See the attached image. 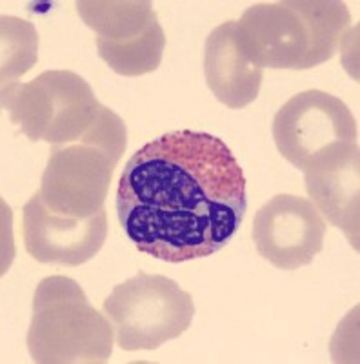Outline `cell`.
I'll use <instances>...</instances> for the list:
<instances>
[{
	"instance_id": "cell-5",
	"label": "cell",
	"mask_w": 360,
	"mask_h": 364,
	"mask_svg": "<svg viewBox=\"0 0 360 364\" xmlns=\"http://www.w3.org/2000/svg\"><path fill=\"white\" fill-rule=\"evenodd\" d=\"M104 315L124 352L157 350L191 326L195 302L173 279L137 272L113 288L104 301Z\"/></svg>"
},
{
	"instance_id": "cell-1",
	"label": "cell",
	"mask_w": 360,
	"mask_h": 364,
	"mask_svg": "<svg viewBox=\"0 0 360 364\" xmlns=\"http://www.w3.org/2000/svg\"><path fill=\"white\" fill-rule=\"evenodd\" d=\"M248 210L246 177L222 139L166 133L126 162L116 215L146 255L178 262L204 259L228 245Z\"/></svg>"
},
{
	"instance_id": "cell-9",
	"label": "cell",
	"mask_w": 360,
	"mask_h": 364,
	"mask_svg": "<svg viewBox=\"0 0 360 364\" xmlns=\"http://www.w3.org/2000/svg\"><path fill=\"white\" fill-rule=\"evenodd\" d=\"M26 252L42 264L80 266L92 261L108 237L106 210L86 219L58 215L44 204L40 191L22 210Z\"/></svg>"
},
{
	"instance_id": "cell-3",
	"label": "cell",
	"mask_w": 360,
	"mask_h": 364,
	"mask_svg": "<svg viewBox=\"0 0 360 364\" xmlns=\"http://www.w3.org/2000/svg\"><path fill=\"white\" fill-rule=\"evenodd\" d=\"M28 352L38 364H102L113 353V326L73 279H42L33 297Z\"/></svg>"
},
{
	"instance_id": "cell-11",
	"label": "cell",
	"mask_w": 360,
	"mask_h": 364,
	"mask_svg": "<svg viewBox=\"0 0 360 364\" xmlns=\"http://www.w3.org/2000/svg\"><path fill=\"white\" fill-rule=\"evenodd\" d=\"M206 82L219 102L242 109L258 97L264 70L246 55L236 33V21L217 26L204 46Z\"/></svg>"
},
{
	"instance_id": "cell-12",
	"label": "cell",
	"mask_w": 360,
	"mask_h": 364,
	"mask_svg": "<svg viewBox=\"0 0 360 364\" xmlns=\"http://www.w3.org/2000/svg\"><path fill=\"white\" fill-rule=\"evenodd\" d=\"M75 6L97 38L109 42L138 37L158 21L148 0H80Z\"/></svg>"
},
{
	"instance_id": "cell-10",
	"label": "cell",
	"mask_w": 360,
	"mask_h": 364,
	"mask_svg": "<svg viewBox=\"0 0 360 364\" xmlns=\"http://www.w3.org/2000/svg\"><path fill=\"white\" fill-rule=\"evenodd\" d=\"M359 144L346 146L304 171L310 200L359 252Z\"/></svg>"
},
{
	"instance_id": "cell-13",
	"label": "cell",
	"mask_w": 360,
	"mask_h": 364,
	"mask_svg": "<svg viewBox=\"0 0 360 364\" xmlns=\"http://www.w3.org/2000/svg\"><path fill=\"white\" fill-rule=\"evenodd\" d=\"M166 48V35L160 22H153L138 37L128 41L109 42L97 38L99 57L108 64L109 70L122 77H138L151 73L162 63V53Z\"/></svg>"
},
{
	"instance_id": "cell-14",
	"label": "cell",
	"mask_w": 360,
	"mask_h": 364,
	"mask_svg": "<svg viewBox=\"0 0 360 364\" xmlns=\"http://www.w3.org/2000/svg\"><path fill=\"white\" fill-rule=\"evenodd\" d=\"M38 35L33 24L17 17H2V84L28 73L38 60Z\"/></svg>"
},
{
	"instance_id": "cell-2",
	"label": "cell",
	"mask_w": 360,
	"mask_h": 364,
	"mask_svg": "<svg viewBox=\"0 0 360 364\" xmlns=\"http://www.w3.org/2000/svg\"><path fill=\"white\" fill-rule=\"evenodd\" d=\"M351 15L339 0H284L253 4L236 33L253 63L271 70H311L339 50Z\"/></svg>"
},
{
	"instance_id": "cell-7",
	"label": "cell",
	"mask_w": 360,
	"mask_h": 364,
	"mask_svg": "<svg viewBox=\"0 0 360 364\" xmlns=\"http://www.w3.org/2000/svg\"><path fill=\"white\" fill-rule=\"evenodd\" d=\"M120 159L92 142L53 146L42 173L40 197L58 215L86 219L104 210Z\"/></svg>"
},
{
	"instance_id": "cell-8",
	"label": "cell",
	"mask_w": 360,
	"mask_h": 364,
	"mask_svg": "<svg viewBox=\"0 0 360 364\" xmlns=\"http://www.w3.org/2000/svg\"><path fill=\"white\" fill-rule=\"evenodd\" d=\"M253 240L262 259L278 269H298L322 252L326 220L298 195H275L255 215Z\"/></svg>"
},
{
	"instance_id": "cell-4",
	"label": "cell",
	"mask_w": 360,
	"mask_h": 364,
	"mask_svg": "<svg viewBox=\"0 0 360 364\" xmlns=\"http://www.w3.org/2000/svg\"><path fill=\"white\" fill-rule=\"evenodd\" d=\"M2 106L29 141L51 146L82 141L106 108L92 86L67 70L44 71L31 82L2 84Z\"/></svg>"
},
{
	"instance_id": "cell-6",
	"label": "cell",
	"mask_w": 360,
	"mask_h": 364,
	"mask_svg": "<svg viewBox=\"0 0 360 364\" xmlns=\"http://www.w3.org/2000/svg\"><path fill=\"white\" fill-rule=\"evenodd\" d=\"M278 154L298 170L359 144V128L349 108L326 91L310 90L291 97L273 119Z\"/></svg>"
}]
</instances>
